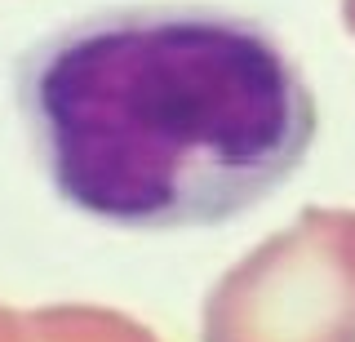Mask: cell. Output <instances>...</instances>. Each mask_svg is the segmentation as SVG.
I'll return each instance as SVG.
<instances>
[{
	"instance_id": "obj_1",
	"label": "cell",
	"mask_w": 355,
	"mask_h": 342,
	"mask_svg": "<svg viewBox=\"0 0 355 342\" xmlns=\"http://www.w3.org/2000/svg\"><path fill=\"white\" fill-rule=\"evenodd\" d=\"M14 98L53 196L125 231L231 223L302 169L320 129L280 31L205 0L67 18L22 49Z\"/></svg>"
}]
</instances>
